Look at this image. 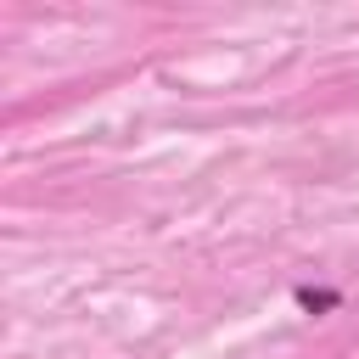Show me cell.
<instances>
[{"instance_id": "obj_1", "label": "cell", "mask_w": 359, "mask_h": 359, "mask_svg": "<svg viewBox=\"0 0 359 359\" xmlns=\"http://www.w3.org/2000/svg\"><path fill=\"white\" fill-rule=\"evenodd\" d=\"M292 297H297V309H309V314H331V309L342 303V292H331V286H297Z\"/></svg>"}]
</instances>
